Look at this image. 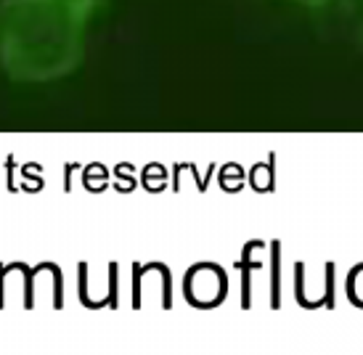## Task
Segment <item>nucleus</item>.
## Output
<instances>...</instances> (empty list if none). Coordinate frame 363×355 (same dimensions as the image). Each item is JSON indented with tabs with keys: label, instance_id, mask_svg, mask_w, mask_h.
I'll use <instances>...</instances> for the list:
<instances>
[{
	"label": "nucleus",
	"instance_id": "nucleus-1",
	"mask_svg": "<svg viewBox=\"0 0 363 355\" xmlns=\"http://www.w3.org/2000/svg\"><path fill=\"white\" fill-rule=\"evenodd\" d=\"M101 0H0V72L16 85L67 80L85 59Z\"/></svg>",
	"mask_w": 363,
	"mask_h": 355
},
{
	"label": "nucleus",
	"instance_id": "nucleus-2",
	"mask_svg": "<svg viewBox=\"0 0 363 355\" xmlns=\"http://www.w3.org/2000/svg\"><path fill=\"white\" fill-rule=\"evenodd\" d=\"M297 6H308V9H318V6H326L329 0H292Z\"/></svg>",
	"mask_w": 363,
	"mask_h": 355
}]
</instances>
